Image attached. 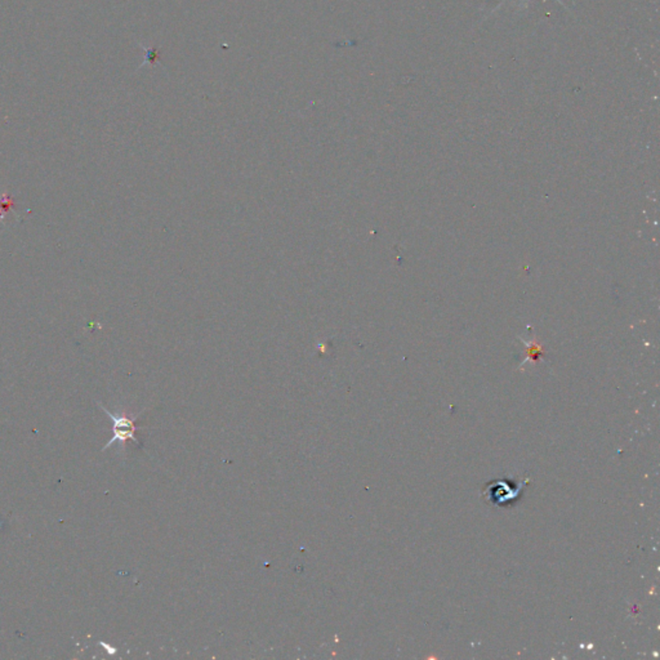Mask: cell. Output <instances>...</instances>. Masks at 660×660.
<instances>
[{"label": "cell", "instance_id": "1", "mask_svg": "<svg viewBox=\"0 0 660 660\" xmlns=\"http://www.w3.org/2000/svg\"><path fill=\"white\" fill-rule=\"evenodd\" d=\"M529 479L493 480L484 485L482 498L494 507H513L522 498Z\"/></svg>", "mask_w": 660, "mask_h": 660}, {"label": "cell", "instance_id": "2", "mask_svg": "<svg viewBox=\"0 0 660 660\" xmlns=\"http://www.w3.org/2000/svg\"><path fill=\"white\" fill-rule=\"evenodd\" d=\"M102 409L106 411L108 417L113 420V423H114V427H113V431H114V438H111L108 441V445L105 446L104 449H108L110 446L113 445L116 441L119 443H125L128 440H132L134 441L137 445L140 444L138 440L135 438V424H134V420H137V417L134 418H128V417H124V415H115L113 414L111 411H108L106 408L102 406Z\"/></svg>", "mask_w": 660, "mask_h": 660}, {"label": "cell", "instance_id": "3", "mask_svg": "<svg viewBox=\"0 0 660 660\" xmlns=\"http://www.w3.org/2000/svg\"><path fill=\"white\" fill-rule=\"evenodd\" d=\"M15 206H16V201L9 192H0V209L6 213V215H8L10 212L15 213Z\"/></svg>", "mask_w": 660, "mask_h": 660}, {"label": "cell", "instance_id": "4", "mask_svg": "<svg viewBox=\"0 0 660 660\" xmlns=\"http://www.w3.org/2000/svg\"><path fill=\"white\" fill-rule=\"evenodd\" d=\"M141 47H142L143 51H145V54H146V57H145V63L141 65V67L145 66V65H147V63H150V65H155L156 61H158V58H159L158 49H156V48H146V47H143V45H141Z\"/></svg>", "mask_w": 660, "mask_h": 660}, {"label": "cell", "instance_id": "5", "mask_svg": "<svg viewBox=\"0 0 660 660\" xmlns=\"http://www.w3.org/2000/svg\"><path fill=\"white\" fill-rule=\"evenodd\" d=\"M6 221H7V215L0 209V223H6Z\"/></svg>", "mask_w": 660, "mask_h": 660}, {"label": "cell", "instance_id": "6", "mask_svg": "<svg viewBox=\"0 0 660 660\" xmlns=\"http://www.w3.org/2000/svg\"><path fill=\"white\" fill-rule=\"evenodd\" d=\"M559 1H560V0H559Z\"/></svg>", "mask_w": 660, "mask_h": 660}]
</instances>
